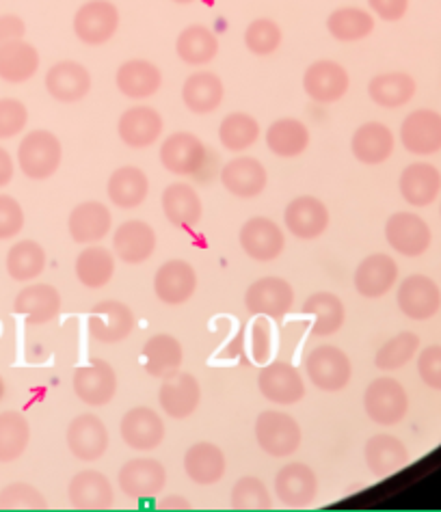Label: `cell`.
Masks as SVG:
<instances>
[{"label": "cell", "mask_w": 441, "mask_h": 512, "mask_svg": "<svg viewBox=\"0 0 441 512\" xmlns=\"http://www.w3.org/2000/svg\"><path fill=\"white\" fill-rule=\"evenodd\" d=\"M113 214L102 201H83L78 204L68 219L70 236L78 245H96L111 234Z\"/></svg>", "instance_id": "obj_27"}, {"label": "cell", "mask_w": 441, "mask_h": 512, "mask_svg": "<svg viewBox=\"0 0 441 512\" xmlns=\"http://www.w3.org/2000/svg\"><path fill=\"white\" fill-rule=\"evenodd\" d=\"M46 497L26 482H13L0 491V510H44Z\"/></svg>", "instance_id": "obj_53"}, {"label": "cell", "mask_w": 441, "mask_h": 512, "mask_svg": "<svg viewBox=\"0 0 441 512\" xmlns=\"http://www.w3.org/2000/svg\"><path fill=\"white\" fill-rule=\"evenodd\" d=\"M275 493L279 502L288 508L310 506L318 493V478L312 467L303 463H290L277 471Z\"/></svg>", "instance_id": "obj_24"}, {"label": "cell", "mask_w": 441, "mask_h": 512, "mask_svg": "<svg viewBox=\"0 0 441 512\" xmlns=\"http://www.w3.org/2000/svg\"><path fill=\"white\" fill-rule=\"evenodd\" d=\"M240 247L256 262H273L286 247V234L269 217H253L240 227Z\"/></svg>", "instance_id": "obj_14"}, {"label": "cell", "mask_w": 441, "mask_h": 512, "mask_svg": "<svg viewBox=\"0 0 441 512\" xmlns=\"http://www.w3.org/2000/svg\"><path fill=\"white\" fill-rule=\"evenodd\" d=\"M115 85L130 100H150L163 87V72L147 59H130L117 67Z\"/></svg>", "instance_id": "obj_26"}, {"label": "cell", "mask_w": 441, "mask_h": 512, "mask_svg": "<svg viewBox=\"0 0 441 512\" xmlns=\"http://www.w3.org/2000/svg\"><path fill=\"white\" fill-rule=\"evenodd\" d=\"M182 359H184L182 344L169 333L152 335L141 350L143 370L150 376H154V379H167V376L176 374L182 366Z\"/></svg>", "instance_id": "obj_38"}, {"label": "cell", "mask_w": 441, "mask_h": 512, "mask_svg": "<svg viewBox=\"0 0 441 512\" xmlns=\"http://www.w3.org/2000/svg\"><path fill=\"white\" fill-rule=\"evenodd\" d=\"M258 387L266 400L282 404V407H290V404H297L305 398L301 372L286 361H273L264 366L258 376Z\"/></svg>", "instance_id": "obj_19"}, {"label": "cell", "mask_w": 441, "mask_h": 512, "mask_svg": "<svg viewBox=\"0 0 441 512\" xmlns=\"http://www.w3.org/2000/svg\"><path fill=\"white\" fill-rule=\"evenodd\" d=\"M160 204H163L165 219L173 227L191 229L204 219V201L195 188L186 182L169 184L163 191V197H160Z\"/></svg>", "instance_id": "obj_31"}, {"label": "cell", "mask_w": 441, "mask_h": 512, "mask_svg": "<svg viewBox=\"0 0 441 512\" xmlns=\"http://www.w3.org/2000/svg\"><path fill=\"white\" fill-rule=\"evenodd\" d=\"M63 145L55 132L31 130L18 145V167L29 180H48L61 167Z\"/></svg>", "instance_id": "obj_2"}, {"label": "cell", "mask_w": 441, "mask_h": 512, "mask_svg": "<svg viewBox=\"0 0 441 512\" xmlns=\"http://www.w3.org/2000/svg\"><path fill=\"white\" fill-rule=\"evenodd\" d=\"M351 89V76L338 61L320 59L303 74V91L316 104H336Z\"/></svg>", "instance_id": "obj_7"}, {"label": "cell", "mask_w": 441, "mask_h": 512, "mask_svg": "<svg viewBox=\"0 0 441 512\" xmlns=\"http://www.w3.org/2000/svg\"><path fill=\"white\" fill-rule=\"evenodd\" d=\"M307 376L323 392H340L351 381L353 366L349 355L338 346H316L307 355Z\"/></svg>", "instance_id": "obj_8"}, {"label": "cell", "mask_w": 441, "mask_h": 512, "mask_svg": "<svg viewBox=\"0 0 441 512\" xmlns=\"http://www.w3.org/2000/svg\"><path fill=\"white\" fill-rule=\"evenodd\" d=\"M374 18L383 22H400L409 11V0H368Z\"/></svg>", "instance_id": "obj_58"}, {"label": "cell", "mask_w": 441, "mask_h": 512, "mask_svg": "<svg viewBox=\"0 0 441 512\" xmlns=\"http://www.w3.org/2000/svg\"><path fill=\"white\" fill-rule=\"evenodd\" d=\"M68 497L78 510H106L115 502L111 480L96 469L78 471L68 487Z\"/></svg>", "instance_id": "obj_35"}, {"label": "cell", "mask_w": 441, "mask_h": 512, "mask_svg": "<svg viewBox=\"0 0 441 512\" xmlns=\"http://www.w3.org/2000/svg\"><path fill=\"white\" fill-rule=\"evenodd\" d=\"M256 441L269 456L286 458L301 446V426L288 413L264 411L256 420Z\"/></svg>", "instance_id": "obj_5"}, {"label": "cell", "mask_w": 441, "mask_h": 512, "mask_svg": "<svg viewBox=\"0 0 441 512\" xmlns=\"http://www.w3.org/2000/svg\"><path fill=\"white\" fill-rule=\"evenodd\" d=\"M420 348V338L416 333L411 331H403L394 335L392 340H387L381 348L377 357H374V366L385 372H394L405 368L407 363L416 357Z\"/></svg>", "instance_id": "obj_50"}, {"label": "cell", "mask_w": 441, "mask_h": 512, "mask_svg": "<svg viewBox=\"0 0 441 512\" xmlns=\"http://www.w3.org/2000/svg\"><path fill=\"white\" fill-rule=\"evenodd\" d=\"M5 398V381H3V376H0V400Z\"/></svg>", "instance_id": "obj_62"}, {"label": "cell", "mask_w": 441, "mask_h": 512, "mask_svg": "<svg viewBox=\"0 0 441 512\" xmlns=\"http://www.w3.org/2000/svg\"><path fill=\"white\" fill-rule=\"evenodd\" d=\"M119 433H122V439L128 448L139 450V452H150L163 443L165 422L154 409L135 407L124 415Z\"/></svg>", "instance_id": "obj_23"}, {"label": "cell", "mask_w": 441, "mask_h": 512, "mask_svg": "<svg viewBox=\"0 0 441 512\" xmlns=\"http://www.w3.org/2000/svg\"><path fill=\"white\" fill-rule=\"evenodd\" d=\"M197 288V273L186 260H169L156 271L154 292L167 305H182L191 301Z\"/></svg>", "instance_id": "obj_30"}, {"label": "cell", "mask_w": 441, "mask_h": 512, "mask_svg": "<svg viewBox=\"0 0 441 512\" xmlns=\"http://www.w3.org/2000/svg\"><path fill=\"white\" fill-rule=\"evenodd\" d=\"M165 121L154 106L135 104L122 113L117 121V137L132 150H147L163 137Z\"/></svg>", "instance_id": "obj_9"}, {"label": "cell", "mask_w": 441, "mask_h": 512, "mask_svg": "<svg viewBox=\"0 0 441 512\" xmlns=\"http://www.w3.org/2000/svg\"><path fill=\"white\" fill-rule=\"evenodd\" d=\"M418 374L431 389L441 392V346H426L418 357Z\"/></svg>", "instance_id": "obj_57"}, {"label": "cell", "mask_w": 441, "mask_h": 512, "mask_svg": "<svg viewBox=\"0 0 441 512\" xmlns=\"http://www.w3.org/2000/svg\"><path fill=\"white\" fill-rule=\"evenodd\" d=\"M303 316L312 318L314 338H329L338 333L346 320V309L340 296L333 292H316L301 307Z\"/></svg>", "instance_id": "obj_43"}, {"label": "cell", "mask_w": 441, "mask_h": 512, "mask_svg": "<svg viewBox=\"0 0 441 512\" xmlns=\"http://www.w3.org/2000/svg\"><path fill=\"white\" fill-rule=\"evenodd\" d=\"M416 91V78L407 72H383L372 76L368 83V96L381 109H403L416 96Z\"/></svg>", "instance_id": "obj_40"}, {"label": "cell", "mask_w": 441, "mask_h": 512, "mask_svg": "<svg viewBox=\"0 0 441 512\" xmlns=\"http://www.w3.org/2000/svg\"><path fill=\"white\" fill-rule=\"evenodd\" d=\"M46 249L35 240H20L7 253V273L13 281H33L44 273Z\"/></svg>", "instance_id": "obj_48"}, {"label": "cell", "mask_w": 441, "mask_h": 512, "mask_svg": "<svg viewBox=\"0 0 441 512\" xmlns=\"http://www.w3.org/2000/svg\"><path fill=\"white\" fill-rule=\"evenodd\" d=\"M119 489L130 500H150L167 484V469L156 458H132L119 469Z\"/></svg>", "instance_id": "obj_11"}, {"label": "cell", "mask_w": 441, "mask_h": 512, "mask_svg": "<svg viewBox=\"0 0 441 512\" xmlns=\"http://www.w3.org/2000/svg\"><path fill=\"white\" fill-rule=\"evenodd\" d=\"M122 16L113 0H87L74 13V35L85 46H104L117 35Z\"/></svg>", "instance_id": "obj_3"}, {"label": "cell", "mask_w": 441, "mask_h": 512, "mask_svg": "<svg viewBox=\"0 0 441 512\" xmlns=\"http://www.w3.org/2000/svg\"><path fill=\"white\" fill-rule=\"evenodd\" d=\"M264 141L277 158H299L307 152L312 137L301 119L282 117L266 128Z\"/></svg>", "instance_id": "obj_37"}, {"label": "cell", "mask_w": 441, "mask_h": 512, "mask_svg": "<svg viewBox=\"0 0 441 512\" xmlns=\"http://www.w3.org/2000/svg\"><path fill=\"white\" fill-rule=\"evenodd\" d=\"M65 441H68V448L78 461L93 463L109 450V430L98 415L83 413L70 422Z\"/></svg>", "instance_id": "obj_16"}, {"label": "cell", "mask_w": 441, "mask_h": 512, "mask_svg": "<svg viewBox=\"0 0 441 512\" xmlns=\"http://www.w3.org/2000/svg\"><path fill=\"white\" fill-rule=\"evenodd\" d=\"M13 312L26 318L29 325H46L61 312V292L50 284H33L20 290Z\"/></svg>", "instance_id": "obj_36"}, {"label": "cell", "mask_w": 441, "mask_h": 512, "mask_svg": "<svg viewBox=\"0 0 441 512\" xmlns=\"http://www.w3.org/2000/svg\"><path fill=\"white\" fill-rule=\"evenodd\" d=\"M260 134V121L253 115L240 111L225 115L219 126V141L225 150L232 154L251 150V147L260 141Z\"/></svg>", "instance_id": "obj_47"}, {"label": "cell", "mask_w": 441, "mask_h": 512, "mask_svg": "<svg viewBox=\"0 0 441 512\" xmlns=\"http://www.w3.org/2000/svg\"><path fill=\"white\" fill-rule=\"evenodd\" d=\"M396 150L394 132L381 121H366L353 132L351 152L362 165H383Z\"/></svg>", "instance_id": "obj_28"}, {"label": "cell", "mask_w": 441, "mask_h": 512, "mask_svg": "<svg viewBox=\"0 0 441 512\" xmlns=\"http://www.w3.org/2000/svg\"><path fill=\"white\" fill-rule=\"evenodd\" d=\"M173 3H176V5H191V3H195V0H173Z\"/></svg>", "instance_id": "obj_63"}, {"label": "cell", "mask_w": 441, "mask_h": 512, "mask_svg": "<svg viewBox=\"0 0 441 512\" xmlns=\"http://www.w3.org/2000/svg\"><path fill=\"white\" fill-rule=\"evenodd\" d=\"M31 441V424L18 411L0 413V463H13L26 452Z\"/></svg>", "instance_id": "obj_49"}, {"label": "cell", "mask_w": 441, "mask_h": 512, "mask_svg": "<svg viewBox=\"0 0 441 512\" xmlns=\"http://www.w3.org/2000/svg\"><path fill=\"white\" fill-rule=\"evenodd\" d=\"M366 465L372 476L387 478L396 474L398 469H403L409 463V450L403 441L394 435H374L368 439L366 448Z\"/></svg>", "instance_id": "obj_39"}, {"label": "cell", "mask_w": 441, "mask_h": 512, "mask_svg": "<svg viewBox=\"0 0 441 512\" xmlns=\"http://www.w3.org/2000/svg\"><path fill=\"white\" fill-rule=\"evenodd\" d=\"M74 394L89 407H104L117 394V372L109 361L93 359L89 366L76 368Z\"/></svg>", "instance_id": "obj_17"}, {"label": "cell", "mask_w": 441, "mask_h": 512, "mask_svg": "<svg viewBox=\"0 0 441 512\" xmlns=\"http://www.w3.org/2000/svg\"><path fill=\"white\" fill-rule=\"evenodd\" d=\"M163 506H165V508H169V510H173V508H180V510L191 508V506H189V500H184V497H178V495L167 497Z\"/></svg>", "instance_id": "obj_61"}, {"label": "cell", "mask_w": 441, "mask_h": 512, "mask_svg": "<svg viewBox=\"0 0 441 512\" xmlns=\"http://www.w3.org/2000/svg\"><path fill=\"white\" fill-rule=\"evenodd\" d=\"M398 191L413 208L431 206L441 193V173L431 163H411L400 173Z\"/></svg>", "instance_id": "obj_32"}, {"label": "cell", "mask_w": 441, "mask_h": 512, "mask_svg": "<svg viewBox=\"0 0 441 512\" xmlns=\"http://www.w3.org/2000/svg\"><path fill=\"white\" fill-rule=\"evenodd\" d=\"M160 165L178 178L206 180L210 160H215L206 143L193 132H173L160 143Z\"/></svg>", "instance_id": "obj_1"}, {"label": "cell", "mask_w": 441, "mask_h": 512, "mask_svg": "<svg viewBox=\"0 0 441 512\" xmlns=\"http://www.w3.org/2000/svg\"><path fill=\"white\" fill-rule=\"evenodd\" d=\"M135 329V314L122 301H102L91 309L89 333L102 344H117L126 340Z\"/></svg>", "instance_id": "obj_20"}, {"label": "cell", "mask_w": 441, "mask_h": 512, "mask_svg": "<svg viewBox=\"0 0 441 512\" xmlns=\"http://www.w3.org/2000/svg\"><path fill=\"white\" fill-rule=\"evenodd\" d=\"M39 52L24 39H13L0 46V78L11 85H22L39 72Z\"/></svg>", "instance_id": "obj_44"}, {"label": "cell", "mask_w": 441, "mask_h": 512, "mask_svg": "<svg viewBox=\"0 0 441 512\" xmlns=\"http://www.w3.org/2000/svg\"><path fill=\"white\" fill-rule=\"evenodd\" d=\"M156 232L150 223L130 219L117 225L113 234V253L126 264H143L156 251Z\"/></svg>", "instance_id": "obj_22"}, {"label": "cell", "mask_w": 441, "mask_h": 512, "mask_svg": "<svg viewBox=\"0 0 441 512\" xmlns=\"http://www.w3.org/2000/svg\"><path fill=\"white\" fill-rule=\"evenodd\" d=\"M29 124V109L16 98H0V141L18 137Z\"/></svg>", "instance_id": "obj_54"}, {"label": "cell", "mask_w": 441, "mask_h": 512, "mask_svg": "<svg viewBox=\"0 0 441 512\" xmlns=\"http://www.w3.org/2000/svg\"><path fill=\"white\" fill-rule=\"evenodd\" d=\"M400 143L413 156H433L441 150V115L433 109L411 111L400 124Z\"/></svg>", "instance_id": "obj_13"}, {"label": "cell", "mask_w": 441, "mask_h": 512, "mask_svg": "<svg viewBox=\"0 0 441 512\" xmlns=\"http://www.w3.org/2000/svg\"><path fill=\"white\" fill-rule=\"evenodd\" d=\"M26 33V24L18 16H0V46H5L7 42H13V39H24Z\"/></svg>", "instance_id": "obj_59"}, {"label": "cell", "mask_w": 441, "mask_h": 512, "mask_svg": "<svg viewBox=\"0 0 441 512\" xmlns=\"http://www.w3.org/2000/svg\"><path fill=\"white\" fill-rule=\"evenodd\" d=\"M284 33L273 18H256L245 29V46L256 57H269L282 46Z\"/></svg>", "instance_id": "obj_51"}, {"label": "cell", "mask_w": 441, "mask_h": 512, "mask_svg": "<svg viewBox=\"0 0 441 512\" xmlns=\"http://www.w3.org/2000/svg\"><path fill=\"white\" fill-rule=\"evenodd\" d=\"M385 240L396 253L405 258H420L429 251L433 232L416 212H394L385 223Z\"/></svg>", "instance_id": "obj_6"}, {"label": "cell", "mask_w": 441, "mask_h": 512, "mask_svg": "<svg viewBox=\"0 0 441 512\" xmlns=\"http://www.w3.org/2000/svg\"><path fill=\"white\" fill-rule=\"evenodd\" d=\"M106 195L119 210H135L150 195V178L135 165H124L111 173L106 182Z\"/></svg>", "instance_id": "obj_34"}, {"label": "cell", "mask_w": 441, "mask_h": 512, "mask_svg": "<svg viewBox=\"0 0 441 512\" xmlns=\"http://www.w3.org/2000/svg\"><path fill=\"white\" fill-rule=\"evenodd\" d=\"M294 303V290L282 277H262L247 288L245 307L253 316L284 318Z\"/></svg>", "instance_id": "obj_12"}, {"label": "cell", "mask_w": 441, "mask_h": 512, "mask_svg": "<svg viewBox=\"0 0 441 512\" xmlns=\"http://www.w3.org/2000/svg\"><path fill=\"white\" fill-rule=\"evenodd\" d=\"M13 173H16V165H13V158L5 150V147H0V188H5L13 180Z\"/></svg>", "instance_id": "obj_60"}, {"label": "cell", "mask_w": 441, "mask_h": 512, "mask_svg": "<svg viewBox=\"0 0 441 512\" xmlns=\"http://www.w3.org/2000/svg\"><path fill=\"white\" fill-rule=\"evenodd\" d=\"M374 20L372 11L362 7H340L329 13L327 18V31L329 35L342 44H355L374 33Z\"/></svg>", "instance_id": "obj_45"}, {"label": "cell", "mask_w": 441, "mask_h": 512, "mask_svg": "<svg viewBox=\"0 0 441 512\" xmlns=\"http://www.w3.org/2000/svg\"><path fill=\"white\" fill-rule=\"evenodd\" d=\"M115 275V253L102 245H87L76 258V277L91 290L104 288Z\"/></svg>", "instance_id": "obj_46"}, {"label": "cell", "mask_w": 441, "mask_h": 512, "mask_svg": "<svg viewBox=\"0 0 441 512\" xmlns=\"http://www.w3.org/2000/svg\"><path fill=\"white\" fill-rule=\"evenodd\" d=\"M225 100V85L219 74L199 70L186 76L182 85V102L195 115L215 113Z\"/></svg>", "instance_id": "obj_33"}, {"label": "cell", "mask_w": 441, "mask_h": 512, "mask_svg": "<svg viewBox=\"0 0 441 512\" xmlns=\"http://www.w3.org/2000/svg\"><path fill=\"white\" fill-rule=\"evenodd\" d=\"M225 454L219 446L210 441H199L184 454V471L195 484L210 487V484L221 482L225 476Z\"/></svg>", "instance_id": "obj_41"}, {"label": "cell", "mask_w": 441, "mask_h": 512, "mask_svg": "<svg viewBox=\"0 0 441 512\" xmlns=\"http://www.w3.org/2000/svg\"><path fill=\"white\" fill-rule=\"evenodd\" d=\"M219 175L225 191L238 199L260 197L269 184V171L253 156H236L227 160Z\"/></svg>", "instance_id": "obj_15"}, {"label": "cell", "mask_w": 441, "mask_h": 512, "mask_svg": "<svg viewBox=\"0 0 441 512\" xmlns=\"http://www.w3.org/2000/svg\"><path fill=\"white\" fill-rule=\"evenodd\" d=\"M364 409L370 420L379 426H396L409 411V396L396 379L383 376L372 381L364 394Z\"/></svg>", "instance_id": "obj_4"}, {"label": "cell", "mask_w": 441, "mask_h": 512, "mask_svg": "<svg viewBox=\"0 0 441 512\" xmlns=\"http://www.w3.org/2000/svg\"><path fill=\"white\" fill-rule=\"evenodd\" d=\"M329 223V208L325 206V201H320L314 195L294 197L284 210V225L299 240L320 238L329 229Z\"/></svg>", "instance_id": "obj_10"}, {"label": "cell", "mask_w": 441, "mask_h": 512, "mask_svg": "<svg viewBox=\"0 0 441 512\" xmlns=\"http://www.w3.org/2000/svg\"><path fill=\"white\" fill-rule=\"evenodd\" d=\"M48 96L59 104H76L91 91V74L83 63L59 61L50 67L44 78Z\"/></svg>", "instance_id": "obj_18"}, {"label": "cell", "mask_w": 441, "mask_h": 512, "mask_svg": "<svg viewBox=\"0 0 441 512\" xmlns=\"http://www.w3.org/2000/svg\"><path fill=\"white\" fill-rule=\"evenodd\" d=\"M24 229V210L20 201L0 193V240L16 238Z\"/></svg>", "instance_id": "obj_55"}, {"label": "cell", "mask_w": 441, "mask_h": 512, "mask_svg": "<svg viewBox=\"0 0 441 512\" xmlns=\"http://www.w3.org/2000/svg\"><path fill=\"white\" fill-rule=\"evenodd\" d=\"M398 307L411 320H429L441 307V292L431 277L411 275L398 288Z\"/></svg>", "instance_id": "obj_25"}, {"label": "cell", "mask_w": 441, "mask_h": 512, "mask_svg": "<svg viewBox=\"0 0 441 512\" xmlns=\"http://www.w3.org/2000/svg\"><path fill=\"white\" fill-rule=\"evenodd\" d=\"M398 281V264L387 253H372L359 262L355 271V290L364 299H381Z\"/></svg>", "instance_id": "obj_29"}, {"label": "cell", "mask_w": 441, "mask_h": 512, "mask_svg": "<svg viewBox=\"0 0 441 512\" xmlns=\"http://www.w3.org/2000/svg\"><path fill=\"white\" fill-rule=\"evenodd\" d=\"M158 402L171 420H186V417H191L197 411L199 402H202V387H199V381L193 374L178 370L176 374L163 379Z\"/></svg>", "instance_id": "obj_21"}, {"label": "cell", "mask_w": 441, "mask_h": 512, "mask_svg": "<svg viewBox=\"0 0 441 512\" xmlns=\"http://www.w3.org/2000/svg\"><path fill=\"white\" fill-rule=\"evenodd\" d=\"M273 506L266 484L256 476L240 478L232 489V508L236 510H269Z\"/></svg>", "instance_id": "obj_52"}, {"label": "cell", "mask_w": 441, "mask_h": 512, "mask_svg": "<svg viewBox=\"0 0 441 512\" xmlns=\"http://www.w3.org/2000/svg\"><path fill=\"white\" fill-rule=\"evenodd\" d=\"M273 350V329L269 318H256L251 325V359L269 363Z\"/></svg>", "instance_id": "obj_56"}, {"label": "cell", "mask_w": 441, "mask_h": 512, "mask_svg": "<svg viewBox=\"0 0 441 512\" xmlns=\"http://www.w3.org/2000/svg\"><path fill=\"white\" fill-rule=\"evenodd\" d=\"M219 37L204 24H189L176 39V55L191 67H204L219 55Z\"/></svg>", "instance_id": "obj_42"}]
</instances>
